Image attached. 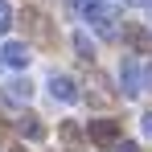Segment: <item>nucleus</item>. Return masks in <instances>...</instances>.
<instances>
[{"label": "nucleus", "mask_w": 152, "mask_h": 152, "mask_svg": "<svg viewBox=\"0 0 152 152\" xmlns=\"http://www.w3.org/2000/svg\"><path fill=\"white\" fill-rule=\"evenodd\" d=\"M115 152H140V144H132V140H115Z\"/></svg>", "instance_id": "nucleus-11"}, {"label": "nucleus", "mask_w": 152, "mask_h": 152, "mask_svg": "<svg viewBox=\"0 0 152 152\" xmlns=\"http://www.w3.org/2000/svg\"><path fill=\"white\" fill-rule=\"evenodd\" d=\"M132 4H140V8H152V0H132Z\"/></svg>", "instance_id": "nucleus-13"}, {"label": "nucleus", "mask_w": 152, "mask_h": 152, "mask_svg": "<svg viewBox=\"0 0 152 152\" xmlns=\"http://www.w3.org/2000/svg\"><path fill=\"white\" fill-rule=\"evenodd\" d=\"M45 86H50V95H53V99H58V103H66V107L82 99V91H78V82H74L70 74H58V70H53Z\"/></svg>", "instance_id": "nucleus-3"}, {"label": "nucleus", "mask_w": 152, "mask_h": 152, "mask_svg": "<svg viewBox=\"0 0 152 152\" xmlns=\"http://www.w3.org/2000/svg\"><path fill=\"white\" fill-rule=\"evenodd\" d=\"M140 136H144V140H152V111H144V115H140Z\"/></svg>", "instance_id": "nucleus-10"}, {"label": "nucleus", "mask_w": 152, "mask_h": 152, "mask_svg": "<svg viewBox=\"0 0 152 152\" xmlns=\"http://www.w3.org/2000/svg\"><path fill=\"white\" fill-rule=\"evenodd\" d=\"M8 29H12V8L0 0V37H8Z\"/></svg>", "instance_id": "nucleus-9"}, {"label": "nucleus", "mask_w": 152, "mask_h": 152, "mask_svg": "<svg viewBox=\"0 0 152 152\" xmlns=\"http://www.w3.org/2000/svg\"><path fill=\"white\" fill-rule=\"evenodd\" d=\"M29 99H33V82H29L25 74H17V78H8V82H4V103H12V107H25Z\"/></svg>", "instance_id": "nucleus-5"}, {"label": "nucleus", "mask_w": 152, "mask_h": 152, "mask_svg": "<svg viewBox=\"0 0 152 152\" xmlns=\"http://www.w3.org/2000/svg\"><path fill=\"white\" fill-rule=\"evenodd\" d=\"M86 136H91L95 144L107 148V144H115V140H119V124H115V119H91V124H86Z\"/></svg>", "instance_id": "nucleus-6"}, {"label": "nucleus", "mask_w": 152, "mask_h": 152, "mask_svg": "<svg viewBox=\"0 0 152 152\" xmlns=\"http://www.w3.org/2000/svg\"><path fill=\"white\" fill-rule=\"evenodd\" d=\"M12 152H25V148H12Z\"/></svg>", "instance_id": "nucleus-14"}, {"label": "nucleus", "mask_w": 152, "mask_h": 152, "mask_svg": "<svg viewBox=\"0 0 152 152\" xmlns=\"http://www.w3.org/2000/svg\"><path fill=\"white\" fill-rule=\"evenodd\" d=\"M144 91H152V62H144Z\"/></svg>", "instance_id": "nucleus-12"}, {"label": "nucleus", "mask_w": 152, "mask_h": 152, "mask_svg": "<svg viewBox=\"0 0 152 152\" xmlns=\"http://www.w3.org/2000/svg\"><path fill=\"white\" fill-rule=\"evenodd\" d=\"M70 41H74V53L82 58V62H95V41L86 37V29H74V33H70Z\"/></svg>", "instance_id": "nucleus-8"}, {"label": "nucleus", "mask_w": 152, "mask_h": 152, "mask_svg": "<svg viewBox=\"0 0 152 152\" xmlns=\"http://www.w3.org/2000/svg\"><path fill=\"white\" fill-rule=\"evenodd\" d=\"M119 91H124L127 99H136L144 91V62L140 58H124L119 62Z\"/></svg>", "instance_id": "nucleus-1"}, {"label": "nucleus", "mask_w": 152, "mask_h": 152, "mask_svg": "<svg viewBox=\"0 0 152 152\" xmlns=\"http://www.w3.org/2000/svg\"><path fill=\"white\" fill-rule=\"evenodd\" d=\"M17 132H21L25 140H33V144H37V140H45V124H41L37 115H25V119H17Z\"/></svg>", "instance_id": "nucleus-7"}, {"label": "nucleus", "mask_w": 152, "mask_h": 152, "mask_svg": "<svg viewBox=\"0 0 152 152\" xmlns=\"http://www.w3.org/2000/svg\"><path fill=\"white\" fill-rule=\"evenodd\" d=\"M29 62H33V50H29L25 41H4V45H0V66H8V70H29Z\"/></svg>", "instance_id": "nucleus-2"}, {"label": "nucleus", "mask_w": 152, "mask_h": 152, "mask_svg": "<svg viewBox=\"0 0 152 152\" xmlns=\"http://www.w3.org/2000/svg\"><path fill=\"white\" fill-rule=\"evenodd\" d=\"M86 25L95 29L99 37H115V33H119V29H115V8H111V4H99L95 12H86Z\"/></svg>", "instance_id": "nucleus-4"}]
</instances>
